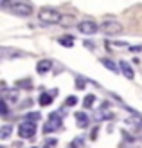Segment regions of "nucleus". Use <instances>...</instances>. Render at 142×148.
Returning <instances> with one entry per match:
<instances>
[{"mask_svg": "<svg viewBox=\"0 0 142 148\" xmlns=\"http://www.w3.org/2000/svg\"><path fill=\"white\" fill-rule=\"evenodd\" d=\"M38 18L43 22V24L56 25V24H61L63 22V14L58 13L56 9H52V7H41L38 11Z\"/></svg>", "mask_w": 142, "mask_h": 148, "instance_id": "f257e3e1", "label": "nucleus"}, {"mask_svg": "<svg viewBox=\"0 0 142 148\" xmlns=\"http://www.w3.org/2000/svg\"><path fill=\"white\" fill-rule=\"evenodd\" d=\"M99 29L104 34H119V33H122V24L115 22V20H104V22H101Z\"/></svg>", "mask_w": 142, "mask_h": 148, "instance_id": "f03ea898", "label": "nucleus"}, {"mask_svg": "<svg viewBox=\"0 0 142 148\" xmlns=\"http://www.w3.org/2000/svg\"><path fill=\"white\" fill-rule=\"evenodd\" d=\"M11 13H14L16 16H31L33 14V5L27 2H13V5L9 7Z\"/></svg>", "mask_w": 142, "mask_h": 148, "instance_id": "7ed1b4c3", "label": "nucleus"}, {"mask_svg": "<svg viewBox=\"0 0 142 148\" xmlns=\"http://www.w3.org/2000/svg\"><path fill=\"white\" fill-rule=\"evenodd\" d=\"M59 127H61V117H59L58 112H52L49 116V119L43 125V134H50V132H56Z\"/></svg>", "mask_w": 142, "mask_h": 148, "instance_id": "20e7f679", "label": "nucleus"}, {"mask_svg": "<svg viewBox=\"0 0 142 148\" xmlns=\"http://www.w3.org/2000/svg\"><path fill=\"white\" fill-rule=\"evenodd\" d=\"M34 132H36V123H34V121L25 119L24 123H20V127H18V136H20L22 139H29V137H33V136H34Z\"/></svg>", "mask_w": 142, "mask_h": 148, "instance_id": "39448f33", "label": "nucleus"}, {"mask_svg": "<svg viewBox=\"0 0 142 148\" xmlns=\"http://www.w3.org/2000/svg\"><path fill=\"white\" fill-rule=\"evenodd\" d=\"M77 31H81L83 34H95L99 31V25H97L94 20H83V22L77 24Z\"/></svg>", "mask_w": 142, "mask_h": 148, "instance_id": "423d86ee", "label": "nucleus"}, {"mask_svg": "<svg viewBox=\"0 0 142 148\" xmlns=\"http://www.w3.org/2000/svg\"><path fill=\"white\" fill-rule=\"evenodd\" d=\"M50 67H52V62H50V60H41V62L36 63V71H38V74H45V72H49Z\"/></svg>", "mask_w": 142, "mask_h": 148, "instance_id": "0eeeda50", "label": "nucleus"}, {"mask_svg": "<svg viewBox=\"0 0 142 148\" xmlns=\"http://www.w3.org/2000/svg\"><path fill=\"white\" fill-rule=\"evenodd\" d=\"M119 67H121V71H122V74H124V76L126 78H128V79H133V76H135V74H133V69L130 67V63L128 62H121V63H119Z\"/></svg>", "mask_w": 142, "mask_h": 148, "instance_id": "6e6552de", "label": "nucleus"}, {"mask_svg": "<svg viewBox=\"0 0 142 148\" xmlns=\"http://www.w3.org/2000/svg\"><path fill=\"white\" fill-rule=\"evenodd\" d=\"M101 63H103V65H104V67H106L108 71H111V72H117L119 69H121V67H119V65H117L115 62H111L110 58H101Z\"/></svg>", "mask_w": 142, "mask_h": 148, "instance_id": "1a4fd4ad", "label": "nucleus"}, {"mask_svg": "<svg viewBox=\"0 0 142 148\" xmlns=\"http://www.w3.org/2000/svg\"><path fill=\"white\" fill-rule=\"evenodd\" d=\"M59 45H63V47H72L74 45V36L72 34H63V36H59Z\"/></svg>", "mask_w": 142, "mask_h": 148, "instance_id": "9d476101", "label": "nucleus"}, {"mask_svg": "<svg viewBox=\"0 0 142 148\" xmlns=\"http://www.w3.org/2000/svg\"><path fill=\"white\" fill-rule=\"evenodd\" d=\"M38 101H40L41 107H49L50 103H52V94H49V92H41L40 98H38Z\"/></svg>", "mask_w": 142, "mask_h": 148, "instance_id": "9b49d317", "label": "nucleus"}, {"mask_svg": "<svg viewBox=\"0 0 142 148\" xmlns=\"http://www.w3.org/2000/svg\"><path fill=\"white\" fill-rule=\"evenodd\" d=\"M76 123H77V127L85 128L86 125H88V116H86L85 112H77V114H76Z\"/></svg>", "mask_w": 142, "mask_h": 148, "instance_id": "f8f14e48", "label": "nucleus"}, {"mask_svg": "<svg viewBox=\"0 0 142 148\" xmlns=\"http://www.w3.org/2000/svg\"><path fill=\"white\" fill-rule=\"evenodd\" d=\"M94 101H95V96H94V94H88L86 98L83 99V107H85V108H90V107L94 105Z\"/></svg>", "mask_w": 142, "mask_h": 148, "instance_id": "ddd939ff", "label": "nucleus"}, {"mask_svg": "<svg viewBox=\"0 0 142 148\" xmlns=\"http://www.w3.org/2000/svg\"><path fill=\"white\" fill-rule=\"evenodd\" d=\"M9 136H11V127H9V125H5V127H2V134H0V137L7 139Z\"/></svg>", "mask_w": 142, "mask_h": 148, "instance_id": "4468645a", "label": "nucleus"}, {"mask_svg": "<svg viewBox=\"0 0 142 148\" xmlns=\"http://www.w3.org/2000/svg\"><path fill=\"white\" fill-rule=\"evenodd\" d=\"M76 103H77V98H76V96H69V98H67V101H65V105H67V107H74Z\"/></svg>", "mask_w": 142, "mask_h": 148, "instance_id": "2eb2a0df", "label": "nucleus"}, {"mask_svg": "<svg viewBox=\"0 0 142 148\" xmlns=\"http://www.w3.org/2000/svg\"><path fill=\"white\" fill-rule=\"evenodd\" d=\"M25 117H27L29 121H38V117H40V114H38V112H33V114H27Z\"/></svg>", "mask_w": 142, "mask_h": 148, "instance_id": "dca6fc26", "label": "nucleus"}, {"mask_svg": "<svg viewBox=\"0 0 142 148\" xmlns=\"http://www.w3.org/2000/svg\"><path fill=\"white\" fill-rule=\"evenodd\" d=\"M2 114H7V101H2Z\"/></svg>", "mask_w": 142, "mask_h": 148, "instance_id": "f3484780", "label": "nucleus"}, {"mask_svg": "<svg viewBox=\"0 0 142 148\" xmlns=\"http://www.w3.org/2000/svg\"><path fill=\"white\" fill-rule=\"evenodd\" d=\"M56 143H58L56 139H49V141H47V145H49V146H52V145H56Z\"/></svg>", "mask_w": 142, "mask_h": 148, "instance_id": "a211bd4d", "label": "nucleus"}]
</instances>
